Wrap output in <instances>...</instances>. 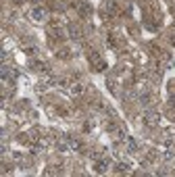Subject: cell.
Instances as JSON below:
<instances>
[{"label":"cell","mask_w":175,"mask_h":177,"mask_svg":"<svg viewBox=\"0 0 175 177\" xmlns=\"http://www.w3.org/2000/svg\"><path fill=\"white\" fill-rule=\"evenodd\" d=\"M29 15H31V19H34V21H38V23H40V21H44L46 17H48V13H46V8H42V7H34Z\"/></svg>","instance_id":"cell-1"},{"label":"cell","mask_w":175,"mask_h":177,"mask_svg":"<svg viewBox=\"0 0 175 177\" xmlns=\"http://www.w3.org/2000/svg\"><path fill=\"white\" fill-rule=\"evenodd\" d=\"M159 113H146L144 115V125H148V127H156L159 125Z\"/></svg>","instance_id":"cell-2"},{"label":"cell","mask_w":175,"mask_h":177,"mask_svg":"<svg viewBox=\"0 0 175 177\" xmlns=\"http://www.w3.org/2000/svg\"><path fill=\"white\" fill-rule=\"evenodd\" d=\"M108 167H111V163H108L106 158H98V161L94 163V171H96V173H106Z\"/></svg>","instance_id":"cell-3"},{"label":"cell","mask_w":175,"mask_h":177,"mask_svg":"<svg viewBox=\"0 0 175 177\" xmlns=\"http://www.w3.org/2000/svg\"><path fill=\"white\" fill-rule=\"evenodd\" d=\"M2 79H4V82H11V83H13L15 79H17V73H15L13 69H8L7 65H4V67H2Z\"/></svg>","instance_id":"cell-4"},{"label":"cell","mask_w":175,"mask_h":177,"mask_svg":"<svg viewBox=\"0 0 175 177\" xmlns=\"http://www.w3.org/2000/svg\"><path fill=\"white\" fill-rule=\"evenodd\" d=\"M111 129L115 131V136H117V140H119V142H125L127 137V133H125V129H123V127H117V125H111Z\"/></svg>","instance_id":"cell-5"},{"label":"cell","mask_w":175,"mask_h":177,"mask_svg":"<svg viewBox=\"0 0 175 177\" xmlns=\"http://www.w3.org/2000/svg\"><path fill=\"white\" fill-rule=\"evenodd\" d=\"M67 31H69V38H73V40L79 38V29H77L75 23H69V25H67Z\"/></svg>","instance_id":"cell-6"},{"label":"cell","mask_w":175,"mask_h":177,"mask_svg":"<svg viewBox=\"0 0 175 177\" xmlns=\"http://www.w3.org/2000/svg\"><path fill=\"white\" fill-rule=\"evenodd\" d=\"M125 146H127V152H136V150H138V142H136L133 137H127Z\"/></svg>","instance_id":"cell-7"},{"label":"cell","mask_w":175,"mask_h":177,"mask_svg":"<svg viewBox=\"0 0 175 177\" xmlns=\"http://www.w3.org/2000/svg\"><path fill=\"white\" fill-rule=\"evenodd\" d=\"M69 92L71 94H81V92H84V86H81V83H71Z\"/></svg>","instance_id":"cell-8"},{"label":"cell","mask_w":175,"mask_h":177,"mask_svg":"<svg viewBox=\"0 0 175 177\" xmlns=\"http://www.w3.org/2000/svg\"><path fill=\"white\" fill-rule=\"evenodd\" d=\"M129 169H131V165L129 163H119L117 165V173H127Z\"/></svg>","instance_id":"cell-9"},{"label":"cell","mask_w":175,"mask_h":177,"mask_svg":"<svg viewBox=\"0 0 175 177\" xmlns=\"http://www.w3.org/2000/svg\"><path fill=\"white\" fill-rule=\"evenodd\" d=\"M25 54L27 56H35L38 54V46H25Z\"/></svg>","instance_id":"cell-10"},{"label":"cell","mask_w":175,"mask_h":177,"mask_svg":"<svg viewBox=\"0 0 175 177\" xmlns=\"http://www.w3.org/2000/svg\"><path fill=\"white\" fill-rule=\"evenodd\" d=\"M40 152H42V144H38V146L31 148V154H40Z\"/></svg>","instance_id":"cell-11"},{"label":"cell","mask_w":175,"mask_h":177,"mask_svg":"<svg viewBox=\"0 0 175 177\" xmlns=\"http://www.w3.org/2000/svg\"><path fill=\"white\" fill-rule=\"evenodd\" d=\"M79 11H81V15H85V13H88V11H90V7H88L85 2H81V7H79Z\"/></svg>","instance_id":"cell-12"},{"label":"cell","mask_w":175,"mask_h":177,"mask_svg":"<svg viewBox=\"0 0 175 177\" xmlns=\"http://www.w3.org/2000/svg\"><path fill=\"white\" fill-rule=\"evenodd\" d=\"M148 100H150V96H148V94H142L140 96V102L142 104H148Z\"/></svg>","instance_id":"cell-13"},{"label":"cell","mask_w":175,"mask_h":177,"mask_svg":"<svg viewBox=\"0 0 175 177\" xmlns=\"http://www.w3.org/2000/svg\"><path fill=\"white\" fill-rule=\"evenodd\" d=\"M165 158H167V161H171V158H173V152H171V150H167V152H165Z\"/></svg>","instance_id":"cell-14"},{"label":"cell","mask_w":175,"mask_h":177,"mask_svg":"<svg viewBox=\"0 0 175 177\" xmlns=\"http://www.w3.org/2000/svg\"><path fill=\"white\" fill-rule=\"evenodd\" d=\"M15 2H23V0H15Z\"/></svg>","instance_id":"cell-15"},{"label":"cell","mask_w":175,"mask_h":177,"mask_svg":"<svg viewBox=\"0 0 175 177\" xmlns=\"http://www.w3.org/2000/svg\"><path fill=\"white\" fill-rule=\"evenodd\" d=\"M34 2H40V0H34Z\"/></svg>","instance_id":"cell-16"}]
</instances>
